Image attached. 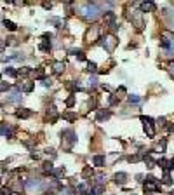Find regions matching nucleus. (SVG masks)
Instances as JSON below:
<instances>
[{"label": "nucleus", "instance_id": "39448f33", "mask_svg": "<svg viewBox=\"0 0 174 195\" xmlns=\"http://www.w3.org/2000/svg\"><path fill=\"white\" fill-rule=\"evenodd\" d=\"M45 185L40 181V179H28L26 183H25V188L28 190V192H37V190H42Z\"/></svg>", "mask_w": 174, "mask_h": 195}, {"label": "nucleus", "instance_id": "f704fd0d", "mask_svg": "<svg viewBox=\"0 0 174 195\" xmlns=\"http://www.w3.org/2000/svg\"><path fill=\"white\" fill-rule=\"evenodd\" d=\"M0 193H2V195H12V188L4 186V188H0Z\"/></svg>", "mask_w": 174, "mask_h": 195}, {"label": "nucleus", "instance_id": "7ed1b4c3", "mask_svg": "<svg viewBox=\"0 0 174 195\" xmlns=\"http://www.w3.org/2000/svg\"><path fill=\"white\" fill-rule=\"evenodd\" d=\"M143 122V127H145V132H146L148 138H153L155 136V120L152 117H146V115H141L139 117Z\"/></svg>", "mask_w": 174, "mask_h": 195}, {"label": "nucleus", "instance_id": "a878e982", "mask_svg": "<svg viewBox=\"0 0 174 195\" xmlns=\"http://www.w3.org/2000/svg\"><path fill=\"white\" fill-rule=\"evenodd\" d=\"M91 192H93V193H96V195L103 193V192H104V185H96V186H94V188L91 190Z\"/></svg>", "mask_w": 174, "mask_h": 195}, {"label": "nucleus", "instance_id": "6ab92c4d", "mask_svg": "<svg viewBox=\"0 0 174 195\" xmlns=\"http://www.w3.org/2000/svg\"><path fill=\"white\" fill-rule=\"evenodd\" d=\"M6 75L11 77V78H16V77H17V70H16V68H12V66H7V68H6Z\"/></svg>", "mask_w": 174, "mask_h": 195}, {"label": "nucleus", "instance_id": "f03ea898", "mask_svg": "<svg viewBox=\"0 0 174 195\" xmlns=\"http://www.w3.org/2000/svg\"><path fill=\"white\" fill-rule=\"evenodd\" d=\"M160 47L164 49L165 56H174V37H169L167 33H164L160 37Z\"/></svg>", "mask_w": 174, "mask_h": 195}, {"label": "nucleus", "instance_id": "2f4dec72", "mask_svg": "<svg viewBox=\"0 0 174 195\" xmlns=\"http://www.w3.org/2000/svg\"><path fill=\"white\" fill-rule=\"evenodd\" d=\"M19 73H21V75H30V73H32V68H28V66H23L21 70L17 71V75H19Z\"/></svg>", "mask_w": 174, "mask_h": 195}, {"label": "nucleus", "instance_id": "de8ad7c7", "mask_svg": "<svg viewBox=\"0 0 174 195\" xmlns=\"http://www.w3.org/2000/svg\"><path fill=\"white\" fill-rule=\"evenodd\" d=\"M0 183H2V179H0Z\"/></svg>", "mask_w": 174, "mask_h": 195}, {"label": "nucleus", "instance_id": "20e7f679", "mask_svg": "<svg viewBox=\"0 0 174 195\" xmlns=\"http://www.w3.org/2000/svg\"><path fill=\"white\" fill-rule=\"evenodd\" d=\"M61 143H65L66 148H71L73 143H77V136L71 129H65L61 132Z\"/></svg>", "mask_w": 174, "mask_h": 195}, {"label": "nucleus", "instance_id": "ddd939ff", "mask_svg": "<svg viewBox=\"0 0 174 195\" xmlns=\"http://www.w3.org/2000/svg\"><path fill=\"white\" fill-rule=\"evenodd\" d=\"M139 9H141V12H152V11H155V4L153 2H143L139 6Z\"/></svg>", "mask_w": 174, "mask_h": 195}, {"label": "nucleus", "instance_id": "0eeeda50", "mask_svg": "<svg viewBox=\"0 0 174 195\" xmlns=\"http://www.w3.org/2000/svg\"><path fill=\"white\" fill-rule=\"evenodd\" d=\"M103 40V45H104V49L108 51V52H112L115 49V45H117V40H115V37L113 35H106L104 38H101Z\"/></svg>", "mask_w": 174, "mask_h": 195}, {"label": "nucleus", "instance_id": "e433bc0d", "mask_svg": "<svg viewBox=\"0 0 174 195\" xmlns=\"http://www.w3.org/2000/svg\"><path fill=\"white\" fill-rule=\"evenodd\" d=\"M61 195H73V190L71 188H61Z\"/></svg>", "mask_w": 174, "mask_h": 195}, {"label": "nucleus", "instance_id": "c03bdc74", "mask_svg": "<svg viewBox=\"0 0 174 195\" xmlns=\"http://www.w3.org/2000/svg\"><path fill=\"white\" fill-rule=\"evenodd\" d=\"M169 132H174V125H169Z\"/></svg>", "mask_w": 174, "mask_h": 195}, {"label": "nucleus", "instance_id": "ea45409f", "mask_svg": "<svg viewBox=\"0 0 174 195\" xmlns=\"http://www.w3.org/2000/svg\"><path fill=\"white\" fill-rule=\"evenodd\" d=\"M141 159V155H132V157H129V162H138Z\"/></svg>", "mask_w": 174, "mask_h": 195}, {"label": "nucleus", "instance_id": "412c9836", "mask_svg": "<svg viewBox=\"0 0 174 195\" xmlns=\"http://www.w3.org/2000/svg\"><path fill=\"white\" fill-rule=\"evenodd\" d=\"M110 115H112L110 112H103V110H99L96 117H98V120H106V119H110Z\"/></svg>", "mask_w": 174, "mask_h": 195}, {"label": "nucleus", "instance_id": "37998d69", "mask_svg": "<svg viewBox=\"0 0 174 195\" xmlns=\"http://www.w3.org/2000/svg\"><path fill=\"white\" fill-rule=\"evenodd\" d=\"M96 82H98V80H96V77H93V78H91V80H89V84H91V86H96Z\"/></svg>", "mask_w": 174, "mask_h": 195}, {"label": "nucleus", "instance_id": "c9c22d12", "mask_svg": "<svg viewBox=\"0 0 174 195\" xmlns=\"http://www.w3.org/2000/svg\"><path fill=\"white\" fill-rule=\"evenodd\" d=\"M73 105H75V96H70L68 99H66V106H70V108H71Z\"/></svg>", "mask_w": 174, "mask_h": 195}, {"label": "nucleus", "instance_id": "a18cd8bd", "mask_svg": "<svg viewBox=\"0 0 174 195\" xmlns=\"http://www.w3.org/2000/svg\"><path fill=\"white\" fill-rule=\"evenodd\" d=\"M0 82H2V75H0Z\"/></svg>", "mask_w": 174, "mask_h": 195}, {"label": "nucleus", "instance_id": "4468645a", "mask_svg": "<svg viewBox=\"0 0 174 195\" xmlns=\"http://www.w3.org/2000/svg\"><path fill=\"white\" fill-rule=\"evenodd\" d=\"M0 134L7 136V138H12L14 129H11V127H7V125H4V124H0Z\"/></svg>", "mask_w": 174, "mask_h": 195}, {"label": "nucleus", "instance_id": "f257e3e1", "mask_svg": "<svg viewBox=\"0 0 174 195\" xmlns=\"http://www.w3.org/2000/svg\"><path fill=\"white\" fill-rule=\"evenodd\" d=\"M80 12L87 21H96V19L101 16V7H99V4L87 2V4H84V6L80 7Z\"/></svg>", "mask_w": 174, "mask_h": 195}, {"label": "nucleus", "instance_id": "49530a36", "mask_svg": "<svg viewBox=\"0 0 174 195\" xmlns=\"http://www.w3.org/2000/svg\"><path fill=\"white\" fill-rule=\"evenodd\" d=\"M172 71H174V65H172Z\"/></svg>", "mask_w": 174, "mask_h": 195}, {"label": "nucleus", "instance_id": "cd10ccee", "mask_svg": "<svg viewBox=\"0 0 174 195\" xmlns=\"http://www.w3.org/2000/svg\"><path fill=\"white\" fill-rule=\"evenodd\" d=\"M162 183H164V185H172V178H171V174H169V173H164Z\"/></svg>", "mask_w": 174, "mask_h": 195}, {"label": "nucleus", "instance_id": "2eb2a0df", "mask_svg": "<svg viewBox=\"0 0 174 195\" xmlns=\"http://www.w3.org/2000/svg\"><path fill=\"white\" fill-rule=\"evenodd\" d=\"M104 25H108V26L115 25V14L113 12H104Z\"/></svg>", "mask_w": 174, "mask_h": 195}, {"label": "nucleus", "instance_id": "9b49d317", "mask_svg": "<svg viewBox=\"0 0 174 195\" xmlns=\"http://www.w3.org/2000/svg\"><path fill=\"white\" fill-rule=\"evenodd\" d=\"M32 115H33V112H32V110H28V108H19L16 112V117H17V119H30Z\"/></svg>", "mask_w": 174, "mask_h": 195}, {"label": "nucleus", "instance_id": "72a5a7b5", "mask_svg": "<svg viewBox=\"0 0 174 195\" xmlns=\"http://www.w3.org/2000/svg\"><path fill=\"white\" fill-rule=\"evenodd\" d=\"M44 73H45V70H44V68H37V73H35V77H37L38 80H42V78H44Z\"/></svg>", "mask_w": 174, "mask_h": 195}, {"label": "nucleus", "instance_id": "b1692460", "mask_svg": "<svg viewBox=\"0 0 174 195\" xmlns=\"http://www.w3.org/2000/svg\"><path fill=\"white\" fill-rule=\"evenodd\" d=\"M38 49H40V51H51V40H44V42L38 45Z\"/></svg>", "mask_w": 174, "mask_h": 195}, {"label": "nucleus", "instance_id": "c756f323", "mask_svg": "<svg viewBox=\"0 0 174 195\" xmlns=\"http://www.w3.org/2000/svg\"><path fill=\"white\" fill-rule=\"evenodd\" d=\"M54 176H56V179L63 178V176H65V167H61V169H56V171H54Z\"/></svg>", "mask_w": 174, "mask_h": 195}, {"label": "nucleus", "instance_id": "aec40b11", "mask_svg": "<svg viewBox=\"0 0 174 195\" xmlns=\"http://www.w3.org/2000/svg\"><path fill=\"white\" fill-rule=\"evenodd\" d=\"M44 173H45V174L54 173V166H52V162H45V164H44Z\"/></svg>", "mask_w": 174, "mask_h": 195}, {"label": "nucleus", "instance_id": "4be33fe9", "mask_svg": "<svg viewBox=\"0 0 174 195\" xmlns=\"http://www.w3.org/2000/svg\"><path fill=\"white\" fill-rule=\"evenodd\" d=\"M127 99H129V103H132V105L141 103V98H139V96H136V94H130V96H127Z\"/></svg>", "mask_w": 174, "mask_h": 195}, {"label": "nucleus", "instance_id": "79ce46f5", "mask_svg": "<svg viewBox=\"0 0 174 195\" xmlns=\"http://www.w3.org/2000/svg\"><path fill=\"white\" fill-rule=\"evenodd\" d=\"M42 6L45 7V9H51V7H52V4H51V2H44Z\"/></svg>", "mask_w": 174, "mask_h": 195}, {"label": "nucleus", "instance_id": "09e8293b", "mask_svg": "<svg viewBox=\"0 0 174 195\" xmlns=\"http://www.w3.org/2000/svg\"><path fill=\"white\" fill-rule=\"evenodd\" d=\"M172 162H174V159H172Z\"/></svg>", "mask_w": 174, "mask_h": 195}, {"label": "nucleus", "instance_id": "f8f14e48", "mask_svg": "<svg viewBox=\"0 0 174 195\" xmlns=\"http://www.w3.org/2000/svg\"><path fill=\"white\" fill-rule=\"evenodd\" d=\"M113 181L117 185H125V181H127V174L125 173H117L113 176Z\"/></svg>", "mask_w": 174, "mask_h": 195}, {"label": "nucleus", "instance_id": "423d86ee", "mask_svg": "<svg viewBox=\"0 0 174 195\" xmlns=\"http://www.w3.org/2000/svg\"><path fill=\"white\" fill-rule=\"evenodd\" d=\"M162 186V183H158L157 179L155 181H146V183L143 185V188H145V193H152V192H158Z\"/></svg>", "mask_w": 174, "mask_h": 195}, {"label": "nucleus", "instance_id": "1a4fd4ad", "mask_svg": "<svg viewBox=\"0 0 174 195\" xmlns=\"http://www.w3.org/2000/svg\"><path fill=\"white\" fill-rule=\"evenodd\" d=\"M21 92H19V89H17V87H14V91L11 92V94H9V98H7V99H9V101H11V103H19V101H21Z\"/></svg>", "mask_w": 174, "mask_h": 195}, {"label": "nucleus", "instance_id": "5701e85b", "mask_svg": "<svg viewBox=\"0 0 174 195\" xmlns=\"http://www.w3.org/2000/svg\"><path fill=\"white\" fill-rule=\"evenodd\" d=\"M82 174H84V178H89V176H94V171H93V167H91V166H87V167H84Z\"/></svg>", "mask_w": 174, "mask_h": 195}, {"label": "nucleus", "instance_id": "4c0bfd02", "mask_svg": "<svg viewBox=\"0 0 174 195\" xmlns=\"http://www.w3.org/2000/svg\"><path fill=\"white\" fill-rule=\"evenodd\" d=\"M42 84H44L45 87H49L51 84H52V82H51V78H47V77H44V78H42Z\"/></svg>", "mask_w": 174, "mask_h": 195}, {"label": "nucleus", "instance_id": "f3484780", "mask_svg": "<svg viewBox=\"0 0 174 195\" xmlns=\"http://www.w3.org/2000/svg\"><path fill=\"white\" fill-rule=\"evenodd\" d=\"M4 26H6L7 30H11V32H16L17 30V25L16 23H12L11 19H6V21H4Z\"/></svg>", "mask_w": 174, "mask_h": 195}, {"label": "nucleus", "instance_id": "393cba45", "mask_svg": "<svg viewBox=\"0 0 174 195\" xmlns=\"http://www.w3.org/2000/svg\"><path fill=\"white\" fill-rule=\"evenodd\" d=\"M63 119L70 120V122H73V120H77V115L73 113V112H66V113H63Z\"/></svg>", "mask_w": 174, "mask_h": 195}, {"label": "nucleus", "instance_id": "c85d7f7f", "mask_svg": "<svg viewBox=\"0 0 174 195\" xmlns=\"http://www.w3.org/2000/svg\"><path fill=\"white\" fill-rule=\"evenodd\" d=\"M73 54L77 56L78 61H85V52H84V51H77V52H73Z\"/></svg>", "mask_w": 174, "mask_h": 195}, {"label": "nucleus", "instance_id": "a19ab883", "mask_svg": "<svg viewBox=\"0 0 174 195\" xmlns=\"http://www.w3.org/2000/svg\"><path fill=\"white\" fill-rule=\"evenodd\" d=\"M6 40H2V38H0V51H4V49H6Z\"/></svg>", "mask_w": 174, "mask_h": 195}, {"label": "nucleus", "instance_id": "7c9ffc66", "mask_svg": "<svg viewBox=\"0 0 174 195\" xmlns=\"http://www.w3.org/2000/svg\"><path fill=\"white\" fill-rule=\"evenodd\" d=\"M11 89V84H7V82H0V92H6Z\"/></svg>", "mask_w": 174, "mask_h": 195}, {"label": "nucleus", "instance_id": "58836bf2", "mask_svg": "<svg viewBox=\"0 0 174 195\" xmlns=\"http://www.w3.org/2000/svg\"><path fill=\"white\" fill-rule=\"evenodd\" d=\"M108 101H110V105H117V103H119V99H117V96H113V94L110 96V99H108Z\"/></svg>", "mask_w": 174, "mask_h": 195}, {"label": "nucleus", "instance_id": "a211bd4d", "mask_svg": "<svg viewBox=\"0 0 174 195\" xmlns=\"http://www.w3.org/2000/svg\"><path fill=\"white\" fill-rule=\"evenodd\" d=\"M65 63H61V61H58V63H54V73H58V75H59V73H63V71H65Z\"/></svg>", "mask_w": 174, "mask_h": 195}, {"label": "nucleus", "instance_id": "6e6552de", "mask_svg": "<svg viewBox=\"0 0 174 195\" xmlns=\"http://www.w3.org/2000/svg\"><path fill=\"white\" fill-rule=\"evenodd\" d=\"M157 166H160V167L164 169V173H171L174 169V162L172 160H167V159H158Z\"/></svg>", "mask_w": 174, "mask_h": 195}, {"label": "nucleus", "instance_id": "9d476101", "mask_svg": "<svg viewBox=\"0 0 174 195\" xmlns=\"http://www.w3.org/2000/svg\"><path fill=\"white\" fill-rule=\"evenodd\" d=\"M16 87L19 89V92H32L35 89V84L33 82H25V84H17Z\"/></svg>", "mask_w": 174, "mask_h": 195}, {"label": "nucleus", "instance_id": "dca6fc26", "mask_svg": "<svg viewBox=\"0 0 174 195\" xmlns=\"http://www.w3.org/2000/svg\"><path fill=\"white\" fill-rule=\"evenodd\" d=\"M93 162H94V166H98V167H103V166H104V155H94Z\"/></svg>", "mask_w": 174, "mask_h": 195}, {"label": "nucleus", "instance_id": "bb28decb", "mask_svg": "<svg viewBox=\"0 0 174 195\" xmlns=\"http://www.w3.org/2000/svg\"><path fill=\"white\" fill-rule=\"evenodd\" d=\"M87 71H89V73H96V71H98L96 63H91V61H89V63H87Z\"/></svg>", "mask_w": 174, "mask_h": 195}, {"label": "nucleus", "instance_id": "473e14b6", "mask_svg": "<svg viewBox=\"0 0 174 195\" xmlns=\"http://www.w3.org/2000/svg\"><path fill=\"white\" fill-rule=\"evenodd\" d=\"M77 190L80 192V195H87V193H89V192H87V186H85V185H78V186H77Z\"/></svg>", "mask_w": 174, "mask_h": 195}]
</instances>
